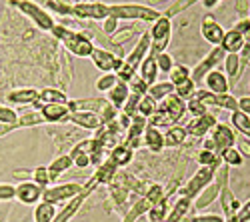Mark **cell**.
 Listing matches in <instances>:
<instances>
[{
	"label": "cell",
	"mask_w": 250,
	"mask_h": 222,
	"mask_svg": "<svg viewBox=\"0 0 250 222\" xmlns=\"http://www.w3.org/2000/svg\"><path fill=\"white\" fill-rule=\"evenodd\" d=\"M200 32H202V38L206 40V42H210V44H214V46H220L222 38H224V34H226V30L216 22L212 16H206V18L202 20Z\"/></svg>",
	"instance_id": "cell-12"
},
{
	"label": "cell",
	"mask_w": 250,
	"mask_h": 222,
	"mask_svg": "<svg viewBox=\"0 0 250 222\" xmlns=\"http://www.w3.org/2000/svg\"><path fill=\"white\" fill-rule=\"evenodd\" d=\"M190 208H192V200L190 198H184V196H180V200L178 202L170 208V212L166 214V218H164V222H180L186 214L190 212Z\"/></svg>",
	"instance_id": "cell-27"
},
{
	"label": "cell",
	"mask_w": 250,
	"mask_h": 222,
	"mask_svg": "<svg viewBox=\"0 0 250 222\" xmlns=\"http://www.w3.org/2000/svg\"><path fill=\"white\" fill-rule=\"evenodd\" d=\"M150 222H152V220H150Z\"/></svg>",
	"instance_id": "cell-64"
},
{
	"label": "cell",
	"mask_w": 250,
	"mask_h": 222,
	"mask_svg": "<svg viewBox=\"0 0 250 222\" xmlns=\"http://www.w3.org/2000/svg\"><path fill=\"white\" fill-rule=\"evenodd\" d=\"M34 218H36V222H54V218H56V204L44 202V200H42V204L36 206Z\"/></svg>",
	"instance_id": "cell-35"
},
{
	"label": "cell",
	"mask_w": 250,
	"mask_h": 222,
	"mask_svg": "<svg viewBox=\"0 0 250 222\" xmlns=\"http://www.w3.org/2000/svg\"><path fill=\"white\" fill-rule=\"evenodd\" d=\"M50 32H52L56 38H60L62 44H64L70 52H74L76 56H80V58H86V56H90V54L94 52V46H92V42H90L92 36H88V34L74 32V30H68V28L58 26V24H54V28H52Z\"/></svg>",
	"instance_id": "cell-1"
},
{
	"label": "cell",
	"mask_w": 250,
	"mask_h": 222,
	"mask_svg": "<svg viewBox=\"0 0 250 222\" xmlns=\"http://www.w3.org/2000/svg\"><path fill=\"white\" fill-rule=\"evenodd\" d=\"M238 152L246 158H250V140H240L238 142Z\"/></svg>",
	"instance_id": "cell-59"
},
{
	"label": "cell",
	"mask_w": 250,
	"mask_h": 222,
	"mask_svg": "<svg viewBox=\"0 0 250 222\" xmlns=\"http://www.w3.org/2000/svg\"><path fill=\"white\" fill-rule=\"evenodd\" d=\"M216 124H218L216 118H214L210 112H206V114H202V116H194V120H190L188 126H186V132H188L190 136L200 138V136H204L208 130H212Z\"/></svg>",
	"instance_id": "cell-14"
},
{
	"label": "cell",
	"mask_w": 250,
	"mask_h": 222,
	"mask_svg": "<svg viewBox=\"0 0 250 222\" xmlns=\"http://www.w3.org/2000/svg\"><path fill=\"white\" fill-rule=\"evenodd\" d=\"M70 122L78 124L80 128H88V130H98L102 126V120L98 114L94 112H84V110H80V112H70Z\"/></svg>",
	"instance_id": "cell-22"
},
{
	"label": "cell",
	"mask_w": 250,
	"mask_h": 222,
	"mask_svg": "<svg viewBox=\"0 0 250 222\" xmlns=\"http://www.w3.org/2000/svg\"><path fill=\"white\" fill-rule=\"evenodd\" d=\"M136 36V28L134 26H128V28H122V30H116L112 36H110V40L114 44H124V42H128L130 38H134Z\"/></svg>",
	"instance_id": "cell-46"
},
{
	"label": "cell",
	"mask_w": 250,
	"mask_h": 222,
	"mask_svg": "<svg viewBox=\"0 0 250 222\" xmlns=\"http://www.w3.org/2000/svg\"><path fill=\"white\" fill-rule=\"evenodd\" d=\"M128 86H130V92H134V94H140V96H144V94H148V84L144 82V80L140 78V76H134L130 82H128Z\"/></svg>",
	"instance_id": "cell-50"
},
{
	"label": "cell",
	"mask_w": 250,
	"mask_h": 222,
	"mask_svg": "<svg viewBox=\"0 0 250 222\" xmlns=\"http://www.w3.org/2000/svg\"><path fill=\"white\" fill-rule=\"evenodd\" d=\"M12 198H16V188L12 184L0 182V200H12Z\"/></svg>",
	"instance_id": "cell-52"
},
{
	"label": "cell",
	"mask_w": 250,
	"mask_h": 222,
	"mask_svg": "<svg viewBox=\"0 0 250 222\" xmlns=\"http://www.w3.org/2000/svg\"><path fill=\"white\" fill-rule=\"evenodd\" d=\"M186 110L192 112L194 116H202V114H206V112H208V106H206V104H202L198 98H194V96H192V98L188 100V102H186Z\"/></svg>",
	"instance_id": "cell-48"
},
{
	"label": "cell",
	"mask_w": 250,
	"mask_h": 222,
	"mask_svg": "<svg viewBox=\"0 0 250 222\" xmlns=\"http://www.w3.org/2000/svg\"><path fill=\"white\" fill-rule=\"evenodd\" d=\"M132 150L126 142H122V144H116L112 150H110V160L120 168V166H126L130 160H132Z\"/></svg>",
	"instance_id": "cell-28"
},
{
	"label": "cell",
	"mask_w": 250,
	"mask_h": 222,
	"mask_svg": "<svg viewBox=\"0 0 250 222\" xmlns=\"http://www.w3.org/2000/svg\"><path fill=\"white\" fill-rule=\"evenodd\" d=\"M14 6H18L20 10H22L38 28H42V30H52V28H54L52 16H50L46 10L40 8L38 4L28 2V0H14Z\"/></svg>",
	"instance_id": "cell-5"
},
{
	"label": "cell",
	"mask_w": 250,
	"mask_h": 222,
	"mask_svg": "<svg viewBox=\"0 0 250 222\" xmlns=\"http://www.w3.org/2000/svg\"><path fill=\"white\" fill-rule=\"evenodd\" d=\"M156 76H158L156 56L146 54V58H144V60H142V64H140V78H142L148 86H152V84L156 82Z\"/></svg>",
	"instance_id": "cell-26"
},
{
	"label": "cell",
	"mask_w": 250,
	"mask_h": 222,
	"mask_svg": "<svg viewBox=\"0 0 250 222\" xmlns=\"http://www.w3.org/2000/svg\"><path fill=\"white\" fill-rule=\"evenodd\" d=\"M172 92H174V84L172 82H154L152 86H148V96H152L154 100L166 98Z\"/></svg>",
	"instance_id": "cell-38"
},
{
	"label": "cell",
	"mask_w": 250,
	"mask_h": 222,
	"mask_svg": "<svg viewBox=\"0 0 250 222\" xmlns=\"http://www.w3.org/2000/svg\"><path fill=\"white\" fill-rule=\"evenodd\" d=\"M220 190H222V184L218 182V180H212V182L208 184V186L196 196L194 206H196V208H206L208 204H212L214 200L220 196Z\"/></svg>",
	"instance_id": "cell-23"
},
{
	"label": "cell",
	"mask_w": 250,
	"mask_h": 222,
	"mask_svg": "<svg viewBox=\"0 0 250 222\" xmlns=\"http://www.w3.org/2000/svg\"><path fill=\"white\" fill-rule=\"evenodd\" d=\"M144 142L148 144L152 152H160L164 148V134L154 126H146V130H144Z\"/></svg>",
	"instance_id": "cell-30"
},
{
	"label": "cell",
	"mask_w": 250,
	"mask_h": 222,
	"mask_svg": "<svg viewBox=\"0 0 250 222\" xmlns=\"http://www.w3.org/2000/svg\"><path fill=\"white\" fill-rule=\"evenodd\" d=\"M244 44H246V38H244V34L242 32H238V30H228L226 34H224V38H222V42H220V46H222V50L226 52V54H238L242 48H244Z\"/></svg>",
	"instance_id": "cell-20"
},
{
	"label": "cell",
	"mask_w": 250,
	"mask_h": 222,
	"mask_svg": "<svg viewBox=\"0 0 250 222\" xmlns=\"http://www.w3.org/2000/svg\"><path fill=\"white\" fill-rule=\"evenodd\" d=\"M72 16L76 18H92V20H106L110 16V6L94 2V4H74Z\"/></svg>",
	"instance_id": "cell-10"
},
{
	"label": "cell",
	"mask_w": 250,
	"mask_h": 222,
	"mask_svg": "<svg viewBox=\"0 0 250 222\" xmlns=\"http://www.w3.org/2000/svg\"><path fill=\"white\" fill-rule=\"evenodd\" d=\"M168 202H170V198L164 194V196L158 200V202L148 210V216H150L152 222H164L166 214H168V208H166V206H168Z\"/></svg>",
	"instance_id": "cell-36"
},
{
	"label": "cell",
	"mask_w": 250,
	"mask_h": 222,
	"mask_svg": "<svg viewBox=\"0 0 250 222\" xmlns=\"http://www.w3.org/2000/svg\"><path fill=\"white\" fill-rule=\"evenodd\" d=\"M204 82L208 86V90L210 92H216V94H228V90H230V82H228V76L222 74L220 70H210L206 74Z\"/></svg>",
	"instance_id": "cell-18"
},
{
	"label": "cell",
	"mask_w": 250,
	"mask_h": 222,
	"mask_svg": "<svg viewBox=\"0 0 250 222\" xmlns=\"http://www.w3.org/2000/svg\"><path fill=\"white\" fill-rule=\"evenodd\" d=\"M46 6L50 10H54V12H58L60 16H68V14H72L74 2H72V0H48Z\"/></svg>",
	"instance_id": "cell-41"
},
{
	"label": "cell",
	"mask_w": 250,
	"mask_h": 222,
	"mask_svg": "<svg viewBox=\"0 0 250 222\" xmlns=\"http://www.w3.org/2000/svg\"><path fill=\"white\" fill-rule=\"evenodd\" d=\"M116 82H118V76H116L114 72H104V74L98 78L96 88H98V90H102V92H104V90L108 92L110 88H114V86H116Z\"/></svg>",
	"instance_id": "cell-45"
},
{
	"label": "cell",
	"mask_w": 250,
	"mask_h": 222,
	"mask_svg": "<svg viewBox=\"0 0 250 222\" xmlns=\"http://www.w3.org/2000/svg\"><path fill=\"white\" fill-rule=\"evenodd\" d=\"M130 96V86L128 82H122V80H118L116 86L108 90V102L114 106V108H122L124 104H126V100Z\"/></svg>",
	"instance_id": "cell-25"
},
{
	"label": "cell",
	"mask_w": 250,
	"mask_h": 222,
	"mask_svg": "<svg viewBox=\"0 0 250 222\" xmlns=\"http://www.w3.org/2000/svg\"><path fill=\"white\" fill-rule=\"evenodd\" d=\"M34 182L38 184V186H42L44 190L48 188V184L52 182V180H50V174H48V168H44V166H38L36 170H34Z\"/></svg>",
	"instance_id": "cell-47"
},
{
	"label": "cell",
	"mask_w": 250,
	"mask_h": 222,
	"mask_svg": "<svg viewBox=\"0 0 250 222\" xmlns=\"http://www.w3.org/2000/svg\"><path fill=\"white\" fill-rule=\"evenodd\" d=\"M0 122H4V124H16L18 120H16L14 110L4 108V106H0Z\"/></svg>",
	"instance_id": "cell-51"
},
{
	"label": "cell",
	"mask_w": 250,
	"mask_h": 222,
	"mask_svg": "<svg viewBox=\"0 0 250 222\" xmlns=\"http://www.w3.org/2000/svg\"><path fill=\"white\" fill-rule=\"evenodd\" d=\"M152 4H162V2H168V0H150Z\"/></svg>",
	"instance_id": "cell-62"
},
{
	"label": "cell",
	"mask_w": 250,
	"mask_h": 222,
	"mask_svg": "<svg viewBox=\"0 0 250 222\" xmlns=\"http://www.w3.org/2000/svg\"><path fill=\"white\" fill-rule=\"evenodd\" d=\"M216 2H218V0H202V4H204L206 8H212Z\"/></svg>",
	"instance_id": "cell-60"
},
{
	"label": "cell",
	"mask_w": 250,
	"mask_h": 222,
	"mask_svg": "<svg viewBox=\"0 0 250 222\" xmlns=\"http://www.w3.org/2000/svg\"><path fill=\"white\" fill-rule=\"evenodd\" d=\"M116 170H118V166L112 162V160L108 158L106 162H102L100 166H98V170H96V174H94V178H96V182L98 184H106V182H112L114 180V176H116Z\"/></svg>",
	"instance_id": "cell-31"
},
{
	"label": "cell",
	"mask_w": 250,
	"mask_h": 222,
	"mask_svg": "<svg viewBox=\"0 0 250 222\" xmlns=\"http://www.w3.org/2000/svg\"><path fill=\"white\" fill-rule=\"evenodd\" d=\"M212 140H214V144H216V148H218V154H220L224 148L234 146L236 134H234V130H232L230 126H226V124H220V122H218V124L212 128Z\"/></svg>",
	"instance_id": "cell-17"
},
{
	"label": "cell",
	"mask_w": 250,
	"mask_h": 222,
	"mask_svg": "<svg viewBox=\"0 0 250 222\" xmlns=\"http://www.w3.org/2000/svg\"><path fill=\"white\" fill-rule=\"evenodd\" d=\"M230 122H232V126H234L238 132H242L246 138H250V116H248L246 112L234 110V112L230 114Z\"/></svg>",
	"instance_id": "cell-33"
},
{
	"label": "cell",
	"mask_w": 250,
	"mask_h": 222,
	"mask_svg": "<svg viewBox=\"0 0 250 222\" xmlns=\"http://www.w3.org/2000/svg\"><path fill=\"white\" fill-rule=\"evenodd\" d=\"M44 120L48 122H68L70 120V108L68 104H44L40 108Z\"/></svg>",
	"instance_id": "cell-19"
},
{
	"label": "cell",
	"mask_w": 250,
	"mask_h": 222,
	"mask_svg": "<svg viewBox=\"0 0 250 222\" xmlns=\"http://www.w3.org/2000/svg\"><path fill=\"white\" fill-rule=\"evenodd\" d=\"M220 206L224 210V220L226 222H240L236 214H238L242 204L238 202V198L234 196V192L228 188V184H224L222 190H220Z\"/></svg>",
	"instance_id": "cell-9"
},
{
	"label": "cell",
	"mask_w": 250,
	"mask_h": 222,
	"mask_svg": "<svg viewBox=\"0 0 250 222\" xmlns=\"http://www.w3.org/2000/svg\"><path fill=\"white\" fill-rule=\"evenodd\" d=\"M40 92L34 88H18V90H12L8 98H10V102H18V104H34Z\"/></svg>",
	"instance_id": "cell-29"
},
{
	"label": "cell",
	"mask_w": 250,
	"mask_h": 222,
	"mask_svg": "<svg viewBox=\"0 0 250 222\" xmlns=\"http://www.w3.org/2000/svg\"><path fill=\"white\" fill-rule=\"evenodd\" d=\"M156 64H158V70H162V72H170L172 66H174L172 56H170L168 52H160V54L156 56Z\"/></svg>",
	"instance_id": "cell-49"
},
{
	"label": "cell",
	"mask_w": 250,
	"mask_h": 222,
	"mask_svg": "<svg viewBox=\"0 0 250 222\" xmlns=\"http://www.w3.org/2000/svg\"><path fill=\"white\" fill-rule=\"evenodd\" d=\"M40 122H44L42 112H38V110H30V112H26V114L20 116L16 124H20V126H34V124H40Z\"/></svg>",
	"instance_id": "cell-44"
},
{
	"label": "cell",
	"mask_w": 250,
	"mask_h": 222,
	"mask_svg": "<svg viewBox=\"0 0 250 222\" xmlns=\"http://www.w3.org/2000/svg\"><path fill=\"white\" fill-rule=\"evenodd\" d=\"M220 158H222V162H226L228 166H242L244 162V156L238 152V148L234 146H228L220 152Z\"/></svg>",
	"instance_id": "cell-37"
},
{
	"label": "cell",
	"mask_w": 250,
	"mask_h": 222,
	"mask_svg": "<svg viewBox=\"0 0 250 222\" xmlns=\"http://www.w3.org/2000/svg\"><path fill=\"white\" fill-rule=\"evenodd\" d=\"M194 222H226V220L218 214H200V216H194Z\"/></svg>",
	"instance_id": "cell-54"
},
{
	"label": "cell",
	"mask_w": 250,
	"mask_h": 222,
	"mask_svg": "<svg viewBox=\"0 0 250 222\" xmlns=\"http://www.w3.org/2000/svg\"><path fill=\"white\" fill-rule=\"evenodd\" d=\"M14 178H18V180H30V178H34V170H14Z\"/></svg>",
	"instance_id": "cell-58"
},
{
	"label": "cell",
	"mask_w": 250,
	"mask_h": 222,
	"mask_svg": "<svg viewBox=\"0 0 250 222\" xmlns=\"http://www.w3.org/2000/svg\"><path fill=\"white\" fill-rule=\"evenodd\" d=\"M158 110V104H156V100L148 94H144L140 98V102H138V114H142L144 118H150L154 112Z\"/></svg>",
	"instance_id": "cell-39"
},
{
	"label": "cell",
	"mask_w": 250,
	"mask_h": 222,
	"mask_svg": "<svg viewBox=\"0 0 250 222\" xmlns=\"http://www.w3.org/2000/svg\"><path fill=\"white\" fill-rule=\"evenodd\" d=\"M220 168V164H212V166H200V170L186 182V186L178 188V194L184 198H196L208 184L214 180V172Z\"/></svg>",
	"instance_id": "cell-3"
},
{
	"label": "cell",
	"mask_w": 250,
	"mask_h": 222,
	"mask_svg": "<svg viewBox=\"0 0 250 222\" xmlns=\"http://www.w3.org/2000/svg\"><path fill=\"white\" fill-rule=\"evenodd\" d=\"M234 8L240 16H246L248 14V0H236L234 2Z\"/></svg>",
	"instance_id": "cell-56"
},
{
	"label": "cell",
	"mask_w": 250,
	"mask_h": 222,
	"mask_svg": "<svg viewBox=\"0 0 250 222\" xmlns=\"http://www.w3.org/2000/svg\"><path fill=\"white\" fill-rule=\"evenodd\" d=\"M174 92H176L182 100H186V102H188V100L194 96V92H196V82H194L192 78H188V80H184L182 84L174 86Z\"/></svg>",
	"instance_id": "cell-40"
},
{
	"label": "cell",
	"mask_w": 250,
	"mask_h": 222,
	"mask_svg": "<svg viewBox=\"0 0 250 222\" xmlns=\"http://www.w3.org/2000/svg\"><path fill=\"white\" fill-rule=\"evenodd\" d=\"M110 16H114L116 20H144V22H156L162 14L150 6L114 4V6H110Z\"/></svg>",
	"instance_id": "cell-2"
},
{
	"label": "cell",
	"mask_w": 250,
	"mask_h": 222,
	"mask_svg": "<svg viewBox=\"0 0 250 222\" xmlns=\"http://www.w3.org/2000/svg\"><path fill=\"white\" fill-rule=\"evenodd\" d=\"M194 98H198L202 104L206 106H218V108H226V110H238V100L230 94H216V92H210V90H196L194 92Z\"/></svg>",
	"instance_id": "cell-6"
},
{
	"label": "cell",
	"mask_w": 250,
	"mask_h": 222,
	"mask_svg": "<svg viewBox=\"0 0 250 222\" xmlns=\"http://www.w3.org/2000/svg\"><path fill=\"white\" fill-rule=\"evenodd\" d=\"M224 58H226V52L222 50V46H216V48L190 72V78L194 80V82H202V80L206 78V74L210 72V70H214V66H216L218 62H222Z\"/></svg>",
	"instance_id": "cell-8"
},
{
	"label": "cell",
	"mask_w": 250,
	"mask_h": 222,
	"mask_svg": "<svg viewBox=\"0 0 250 222\" xmlns=\"http://www.w3.org/2000/svg\"><path fill=\"white\" fill-rule=\"evenodd\" d=\"M44 104H68V98L64 92H60L56 88H44L42 92H40L38 100L34 102V106L40 110Z\"/></svg>",
	"instance_id": "cell-24"
},
{
	"label": "cell",
	"mask_w": 250,
	"mask_h": 222,
	"mask_svg": "<svg viewBox=\"0 0 250 222\" xmlns=\"http://www.w3.org/2000/svg\"><path fill=\"white\" fill-rule=\"evenodd\" d=\"M72 162H74V160L70 158V154H68V156H60V158H56L54 162L48 166V174H50V180H52V182H54V180H56L62 172H64V170H68V168L72 166Z\"/></svg>",
	"instance_id": "cell-34"
},
{
	"label": "cell",
	"mask_w": 250,
	"mask_h": 222,
	"mask_svg": "<svg viewBox=\"0 0 250 222\" xmlns=\"http://www.w3.org/2000/svg\"><path fill=\"white\" fill-rule=\"evenodd\" d=\"M168 74H170V82H172L174 86L182 84L184 80H188V78H190V70L186 68L184 64H174V66H172V70H170Z\"/></svg>",
	"instance_id": "cell-42"
},
{
	"label": "cell",
	"mask_w": 250,
	"mask_h": 222,
	"mask_svg": "<svg viewBox=\"0 0 250 222\" xmlns=\"http://www.w3.org/2000/svg\"><path fill=\"white\" fill-rule=\"evenodd\" d=\"M186 136H188V132H186V126H170L168 130H166L164 134V146H178L182 144Z\"/></svg>",
	"instance_id": "cell-32"
},
{
	"label": "cell",
	"mask_w": 250,
	"mask_h": 222,
	"mask_svg": "<svg viewBox=\"0 0 250 222\" xmlns=\"http://www.w3.org/2000/svg\"><path fill=\"white\" fill-rule=\"evenodd\" d=\"M238 110H242V112H246L250 116V96L238 98Z\"/></svg>",
	"instance_id": "cell-57"
},
{
	"label": "cell",
	"mask_w": 250,
	"mask_h": 222,
	"mask_svg": "<svg viewBox=\"0 0 250 222\" xmlns=\"http://www.w3.org/2000/svg\"><path fill=\"white\" fill-rule=\"evenodd\" d=\"M42 192H44L42 186H38L36 182L26 180V182H22L16 188V198L20 200V202H24V204H36L38 200L42 198Z\"/></svg>",
	"instance_id": "cell-16"
},
{
	"label": "cell",
	"mask_w": 250,
	"mask_h": 222,
	"mask_svg": "<svg viewBox=\"0 0 250 222\" xmlns=\"http://www.w3.org/2000/svg\"><path fill=\"white\" fill-rule=\"evenodd\" d=\"M180 222H194V218H188V214H186V216H184Z\"/></svg>",
	"instance_id": "cell-61"
},
{
	"label": "cell",
	"mask_w": 250,
	"mask_h": 222,
	"mask_svg": "<svg viewBox=\"0 0 250 222\" xmlns=\"http://www.w3.org/2000/svg\"><path fill=\"white\" fill-rule=\"evenodd\" d=\"M236 216H238V220H240V222H248V220H250V200H248L246 204H242V206H240V210H238V214H236Z\"/></svg>",
	"instance_id": "cell-55"
},
{
	"label": "cell",
	"mask_w": 250,
	"mask_h": 222,
	"mask_svg": "<svg viewBox=\"0 0 250 222\" xmlns=\"http://www.w3.org/2000/svg\"><path fill=\"white\" fill-rule=\"evenodd\" d=\"M82 190L80 184H76V182H66V184H56V186H52V188H46L44 192H42V200L44 202H52V204H56V202H62V200H68V198H76Z\"/></svg>",
	"instance_id": "cell-7"
},
{
	"label": "cell",
	"mask_w": 250,
	"mask_h": 222,
	"mask_svg": "<svg viewBox=\"0 0 250 222\" xmlns=\"http://www.w3.org/2000/svg\"><path fill=\"white\" fill-rule=\"evenodd\" d=\"M150 38H152V44H150V50L148 54L152 56H158L160 52H164V48L168 46V40H170V18L168 16H160L152 30H150Z\"/></svg>",
	"instance_id": "cell-4"
},
{
	"label": "cell",
	"mask_w": 250,
	"mask_h": 222,
	"mask_svg": "<svg viewBox=\"0 0 250 222\" xmlns=\"http://www.w3.org/2000/svg\"><path fill=\"white\" fill-rule=\"evenodd\" d=\"M110 106V102L106 98H86V100H68V108L70 112H94V114H102L104 110H106Z\"/></svg>",
	"instance_id": "cell-11"
},
{
	"label": "cell",
	"mask_w": 250,
	"mask_h": 222,
	"mask_svg": "<svg viewBox=\"0 0 250 222\" xmlns=\"http://www.w3.org/2000/svg\"><path fill=\"white\" fill-rule=\"evenodd\" d=\"M150 32H144L142 36H140V40H138V46L124 58V62L126 64H130L134 70L138 68V64H142V60L146 58V54H148V50H150Z\"/></svg>",
	"instance_id": "cell-15"
},
{
	"label": "cell",
	"mask_w": 250,
	"mask_h": 222,
	"mask_svg": "<svg viewBox=\"0 0 250 222\" xmlns=\"http://www.w3.org/2000/svg\"><path fill=\"white\" fill-rule=\"evenodd\" d=\"M198 162H200V166H212V164H222V158L214 150L202 148V152L198 154Z\"/></svg>",
	"instance_id": "cell-43"
},
{
	"label": "cell",
	"mask_w": 250,
	"mask_h": 222,
	"mask_svg": "<svg viewBox=\"0 0 250 222\" xmlns=\"http://www.w3.org/2000/svg\"><path fill=\"white\" fill-rule=\"evenodd\" d=\"M246 20H248V22H250V16H248V18H246Z\"/></svg>",
	"instance_id": "cell-63"
},
{
	"label": "cell",
	"mask_w": 250,
	"mask_h": 222,
	"mask_svg": "<svg viewBox=\"0 0 250 222\" xmlns=\"http://www.w3.org/2000/svg\"><path fill=\"white\" fill-rule=\"evenodd\" d=\"M158 108H162L166 114L170 116V120L176 124L178 120L184 116V112H186V100H182L176 92H172V94H168L164 98V102L158 106Z\"/></svg>",
	"instance_id": "cell-13"
},
{
	"label": "cell",
	"mask_w": 250,
	"mask_h": 222,
	"mask_svg": "<svg viewBox=\"0 0 250 222\" xmlns=\"http://www.w3.org/2000/svg\"><path fill=\"white\" fill-rule=\"evenodd\" d=\"M116 30H118V20H116L114 16H108L106 20H104V32L112 36Z\"/></svg>",
	"instance_id": "cell-53"
},
{
	"label": "cell",
	"mask_w": 250,
	"mask_h": 222,
	"mask_svg": "<svg viewBox=\"0 0 250 222\" xmlns=\"http://www.w3.org/2000/svg\"><path fill=\"white\" fill-rule=\"evenodd\" d=\"M90 58H92L94 66L100 68L102 72H112L114 66H116V62H118V58L112 52L104 50V48H94V52L90 54Z\"/></svg>",
	"instance_id": "cell-21"
}]
</instances>
